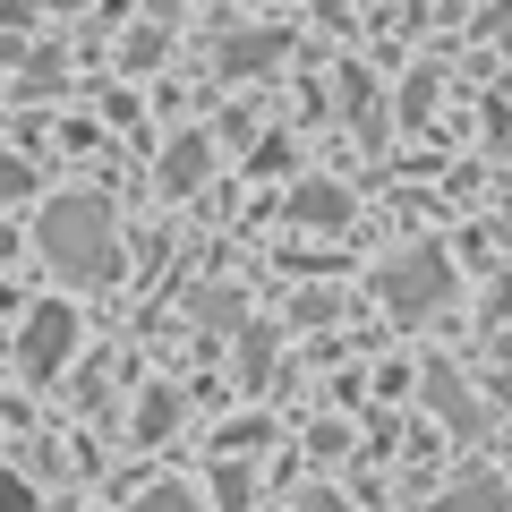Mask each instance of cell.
<instances>
[{
	"label": "cell",
	"mask_w": 512,
	"mask_h": 512,
	"mask_svg": "<svg viewBox=\"0 0 512 512\" xmlns=\"http://www.w3.org/2000/svg\"><path fill=\"white\" fill-rule=\"evenodd\" d=\"M35 248L43 265H52L60 282H77V291H103L111 274H120V222H111L103 197H52L35 222Z\"/></svg>",
	"instance_id": "1"
},
{
	"label": "cell",
	"mask_w": 512,
	"mask_h": 512,
	"mask_svg": "<svg viewBox=\"0 0 512 512\" xmlns=\"http://www.w3.org/2000/svg\"><path fill=\"white\" fill-rule=\"evenodd\" d=\"M376 291H384V308H402V316H436L453 299V265H444V248H410L376 274Z\"/></svg>",
	"instance_id": "2"
},
{
	"label": "cell",
	"mask_w": 512,
	"mask_h": 512,
	"mask_svg": "<svg viewBox=\"0 0 512 512\" xmlns=\"http://www.w3.org/2000/svg\"><path fill=\"white\" fill-rule=\"evenodd\" d=\"M69 350H77V308H35V316H26V333H18L26 376H52Z\"/></svg>",
	"instance_id": "3"
},
{
	"label": "cell",
	"mask_w": 512,
	"mask_h": 512,
	"mask_svg": "<svg viewBox=\"0 0 512 512\" xmlns=\"http://www.w3.org/2000/svg\"><path fill=\"white\" fill-rule=\"evenodd\" d=\"M427 402L444 410V427H453V436H478V402L461 393V376H453V367H427Z\"/></svg>",
	"instance_id": "4"
},
{
	"label": "cell",
	"mask_w": 512,
	"mask_h": 512,
	"mask_svg": "<svg viewBox=\"0 0 512 512\" xmlns=\"http://www.w3.org/2000/svg\"><path fill=\"white\" fill-rule=\"evenodd\" d=\"M265 60H282V35H274V26H248V35H231V43H222V69H231V77L265 69Z\"/></svg>",
	"instance_id": "5"
},
{
	"label": "cell",
	"mask_w": 512,
	"mask_h": 512,
	"mask_svg": "<svg viewBox=\"0 0 512 512\" xmlns=\"http://www.w3.org/2000/svg\"><path fill=\"white\" fill-rule=\"evenodd\" d=\"M444 512H504V478H487V470L453 478V487H444Z\"/></svg>",
	"instance_id": "6"
},
{
	"label": "cell",
	"mask_w": 512,
	"mask_h": 512,
	"mask_svg": "<svg viewBox=\"0 0 512 512\" xmlns=\"http://www.w3.org/2000/svg\"><path fill=\"white\" fill-rule=\"evenodd\" d=\"M291 214H299V222H350V197H342L333 180H308V188L291 197Z\"/></svg>",
	"instance_id": "7"
},
{
	"label": "cell",
	"mask_w": 512,
	"mask_h": 512,
	"mask_svg": "<svg viewBox=\"0 0 512 512\" xmlns=\"http://www.w3.org/2000/svg\"><path fill=\"white\" fill-rule=\"evenodd\" d=\"M205 180V137H171L163 154V188H197Z\"/></svg>",
	"instance_id": "8"
},
{
	"label": "cell",
	"mask_w": 512,
	"mask_h": 512,
	"mask_svg": "<svg viewBox=\"0 0 512 512\" xmlns=\"http://www.w3.org/2000/svg\"><path fill=\"white\" fill-rule=\"evenodd\" d=\"M171 427H180V393H171V384H154V393H146V402H137V436H171Z\"/></svg>",
	"instance_id": "9"
},
{
	"label": "cell",
	"mask_w": 512,
	"mask_h": 512,
	"mask_svg": "<svg viewBox=\"0 0 512 512\" xmlns=\"http://www.w3.org/2000/svg\"><path fill=\"white\" fill-rule=\"evenodd\" d=\"M265 359H274V333H265V325H239V376H265Z\"/></svg>",
	"instance_id": "10"
},
{
	"label": "cell",
	"mask_w": 512,
	"mask_h": 512,
	"mask_svg": "<svg viewBox=\"0 0 512 512\" xmlns=\"http://www.w3.org/2000/svg\"><path fill=\"white\" fill-rule=\"evenodd\" d=\"M197 325H239V291H197Z\"/></svg>",
	"instance_id": "11"
},
{
	"label": "cell",
	"mask_w": 512,
	"mask_h": 512,
	"mask_svg": "<svg viewBox=\"0 0 512 512\" xmlns=\"http://www.w3.org/2000/svg\"><path fill=\"white\" fill-rule=\"evenodd\" d=\"M137 512H205V504H197L188 487H171V478H163V487H146V495H137Z\"/></svg>",
	"instance_id": "12"
},
{
	"label": "cell",
	"mask_w": 512,
	"mask_h": 512,
	"mask_svg": "<svg viewBox=\"0 0 512 512\" xmlns=\"http://www.w3.org/2000/svg\"><path fill=\"white\" fill-rule=\"evenodd\" d=\"M18 197H35V171L18 154H0V205H18Z\"/></svg>",
	"instance_id": "13"
},
{
	"label": "cell",
	"mask_w": 512,
	"mask_h": 512,
	"mask_svg": "<svg viewBox=\"0 0 512 512\" xmlns=\"http://www.w3.org/2000/svg\"><path fill=\"white\" fill-rule=\"evenodd\" d=\"M214 495L239 512V504H248V470H239V461H231V470H214Z\"/></svg>",
	"instance_id": "14"
},
{
	"label": "cell",
	"mask_w": 512,
	"mask_h": 512,
	"mask_svg": "<svg viewBox=\"0 0 512 512\" xmlns=\"http://www.w3.org/2000/svg\"><path fill=\"white\" fill-rule=\"evenodd\" d=\"M35 495H26V478H0V512H26Z\"/></svg>",
	"instance_id": "15"
},
{
	"label": "cell",
	"mask_w": 512,
	"mask_h": 512,
	"mask_svg": "<svg viewBox=\"0 0 512 512\" xmlns=\"http://www.w3.org/2000/svg\"><path fill=\"white\" fill-rule=\"evenodd\" d=\"M299 512H342V495H325V487H316V495H299Z\"/></svg>",
	"instance_id": "16"
},
{
	"label": "cell",
	"mask_w": 512,
	"mask_h": 512,
	"mask_svg": "<svg viewBox=\"0 0 512 512\" xmlns=\"http://www.w3.org/2000/svg\"><path fill=\"white\" fill-rule=\"evenodd\" d=\"M495 316H512V274H504V282H495Z\"/></svg>",
	"instance_id": "17"
},
{
	"label": "cell",
	"mask_w": 512,
	"mask_h": 512,
	"mask_svg": "<svg viewBox=\"0 0 512 512\" xmlns=\"http://www.w3.org/2000/svg\"><path fill=\"white\" fill-rule=\"evenodd\" d=\"M9 248H18V239H9V222H0V256H9Z\"/></svg>",
	"instance_id": "18"
},
{
	"label": "cell",
	"mask_w": 512,
	"mask_h": 512,
	"mask_svg": "<svg viewBox=\"0 0 512 512\" xmlns=\"http://www.w3.org/2000/svg\"><path fill=\"white\" fill-rule=\"evenodd\" d=\"M52 9H77V0H52Z\"/></svg>",
	"instance_id": "19"
}]
</instances>
